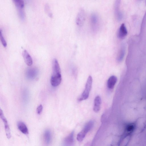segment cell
I'll list each match as a JSON object with an SVG mask.
<instances>
[{"label": "cell", "instance_id": "6da1fadb", "mask_svg": "<svg viewBox=\"0 0 146 146\" xmlns=\"http://www.w3.org/2000/svg\"><path fill=\"white\" fill-rule=\"evenodd\" d=\"M92 83V79L90 76L87 79L84 90L81 96L78 99L79 101H82L87 99L89 97L90 91L91 90Z\"/></svg>", "mask_w": 146, "mask_h": 146}, {"label": "cell", "instance_id": "7a4b0ae2", "mask_svg": "<svg viewBox=\"0 0 146 146\" xmlns=\"http://www.w3.org/2000/svg\"><path fill=\"white\" fill-rule=\"evenodd\" d=\"M94 125V122L90 121L85 125L83 129L78 134L77 139L79 142H81L84 139L86 134L92 129Z\"/></svg>", "mask_w": 146, "mask_h": 146}, {"label": "cell", "instance_id": "3957f363", "mask_svg": "<svg viewBox=\"0 0 146 146\" xmlns=\"http://www.w3.org/2000/svg\"><path fill=\"white\" fill-rule=\"evenodd\" d=\"M99 18L97 15L95 13L91 14L90 17V22L92 29L94 31L97 29L99 24Z\"/></svg>", "mask_w": 146, "mask_h": 146}, {"label": "cell", "instance_id": "277c9868", "mask_svg": "<svg viewBox=\"0 0 146 146\" xmlns=\"http://www.w3.org/2000/svg\"><path fill=\"white\" fill-rule=\"evenodd\" d=\"M85 12L83 9L79 11L76 18V23L77 25L81 26L83 24L85 19Z\"/></svg>", "mask_w": 146, "mask_h": 146}, {"label": "cell", "instance_id": "5b68a950", "mask_svg": "<svg viewBox=\"0 0 146 146\" xmlns=\"http://www.w3.org/2000/svg\"><path fill=\"white\" fill-rule=\"evenodd\" d=\"M0 117L4 123L6 136L8 139H9L11 137L9 127L7 120L4 116L3 111L1 109H0Z\"/></svg>", "mask_w": 146, "mask_h": 146}, {"label": "cell", "instance_id": "8992f818", "mask_svg": "<svg viewBox=\"0 0 146 146\" xmlns=\"http://www.w3.org/2000/svg\"><path fill=\"white\" fill-rule=\"evenodd\" d=\"M121 0H116L114 4V9L115 15L116 19L120 20L122 18V14L119 10Z\"/></svg>", "mask_w": 146, "mask_h": 146}, {"label": "cell", "instance_id": "52a82bcc", "mask_svg": "<svg viewBox=\"0 0 146 146\" xmlns=\"http://www.w3.org/2000/svg\"><path fill=\"white\" fill-rule=\"evenodd\" d=\"M61 80V74L55 76L52 75L50 79V83L52 86L56 87L60 85Z\"/></svg>", "mask_w": 146, "mask_h": 146}, {"label": "cell", "instance_id": "ba28073f", "mask_svg": "<svg viewBox=\"0 0 146 146\" xmlns=\"http://www.w3.org/2000/svg\"><path fill=\"white\" fill-rule=\"evenodd\" d=\"M22 55L26 64L28 66H31L33 64V60L27 51L24 50L22 52Z\"/></svg>", "mask_w": 146, "mask_h": 146}, {"label": "cell", "instance_id": "9c48e42d", "mask_svg": "<svg viewBox=\"0 0 146 146\" xmlns=\"http://www.w3.org/2000/svg\"><path fill=\"white\" fill-rule=\"evenodd\" d=\"M127 30L125 24H122L120 26L119 29L118 36L119 38L123 39L127 35Z\"/></svg>", "mask_w": 146, "mask_h": 146}, {"label": "cell", "instance_id": "30bf717a", "mask_svg": "<svg viewBox=\"0 0 146 146\" xmlns=\"http://www.w3.org/2000/svg\"><path fill=\"white\" fill-rule=\"evenodd\" d=\"M52 69V74H61V70L59 64L57 60L55 58L53 60Z\"/></svg>", "mask_w": 146, "mask_h": 146}, {"label": "cell", "instance_id": "8fae6325", "mask_svg": "<svg viewBox=\"0 0 146 146\" xmlns=\"http://www.w3.org/2000/svg\"><path fill=\"white\" fill-rule=\"evenodd\" d=\"M93 110L95 112H98L100 110L101 104V100L100 97L97 96L94 100Z\"/></svg>", "mask_w": 146, "mask_h": 146}, {"label": "cell", "instance_id": "7c38bea8", "mask_svg": "<svg viewBox=\"0 0 146 146\" xmlns=\"http://www.w3.org/2000/svg\"><path fill=\"white\" fill-rule=\"evenodd\" d=\"M117 81V78L114 76H111L108 79L107 85L108 88L110 89H112Z\"/></svg>", "mask_w": 146, "mask_h": 146}, {"label": "cell", "instance_id": "4fadbf2b", "mask_svg": "<svg viewBox=\"0 0 146 146\" xmlns=\"http://www.w3.org/2000/svg\"><path fill=\"white\" fill-rule=\"evenodd\" d=\"M17 127L19 130L25 134H28L29 131L28 128L25 124L23 122L19 121L17 123Z\"/></svg>", "mask_w": 146, "mask_h": 146}, {"label": "cell", "instance_id": "5bb4252c", "mask_svg": "<svg viewBox=\"0 0 146 146\" xmlns=\"http://www.w3.org/2000/svg\"><path fill=\"white\" fill-rule=\"evenodd\" d=\"M74 142V132H72L65 138L64 142L66 145H70L73 143Z\"/></svg>", "mask_w": 146, "mask_h": 146}, {"label": "cell", "instance_id": "9a60e30c", "mask_svg": "<svg viewBox=\"0 0 146 146\" xmlns=\"http://www.w3.org/2000/svg\"><path fill=\"white\" fill-rule=\"evenodd\" d=\"M51 134L50 131L49 130H46L44 134V140L45 143L48 144H49L51 141Z\"/></svg>", "mask_w": 146, "mask_h": 146}, {"label": "cell", "instance_id": "2e32d148", "mask_svg": "<svg viewBox=\"0 0 146 146\" xmlns=\"http://www.w3.org/2000/svg\"><path fill=\"white\" fill-rule=\"evenodd\" d=\"M17 8L19 10H22L24 6L23 0H12Z\"/></svg>", "mask_w": 146, "mask_h": 146}, {"label": "cell", "instance_id": "e0dca14e", "mask_svg": "<svg viewBox=\"0 0 146 146\" xmlns=\"http://www.w3.org/2000/svg\"><path fill=\"white\" fill-rule=\"evenodd\" d=\"M135 127V126L134 124L132 123L128 124L126 126L125 129L126 132L130 133L134 130Z\"/></svg>", "mask_w": 146, "mask_h": 146}, {"label": "cell", "instance_id": "ac0fdd59", "mask_svg": "<svg viewBox=\"0 0 146 146\" xmlns=\"http://www.w3.org/2000/svg\"><path fill=\"white\" fill-rule=\"evenodd\" d=\"M28 71V75L29 77L31 78H33L35 76L36 74V70L34 69H29Z\"/></svg>", "mask_w": 146, "mask_h": 146}, {"label": "cell", "instance_id": "d6986e66", "mask_svg": "<svg viewBox=\"0 0 146 146\" xmlns=\"http://www.w3.org/2000/svg\"><path fill=\"white\" fill-rule=\"evenodd\" d=\"M0 38L2 44L3 46L5 47H6L7 45V43L3 36L1 31H0Z\"/></svg>", "mask_w": 146, "mask_h": 146}, {"label": "cell", "instance_id": "ffe728a7", "mask_svg": "<svg viewBox=\"0 0 146 146\" xmlns=\"http://www.w3.org/2000/svg\"><path fill=\"white\" fill-rule=\"evenodd\" d=\"M43 109V106L41 104L38 106L36 109V112L38 114H40Z\"/></svg>", "mask_w": 146, "mask_h": 146}]
</instances>
